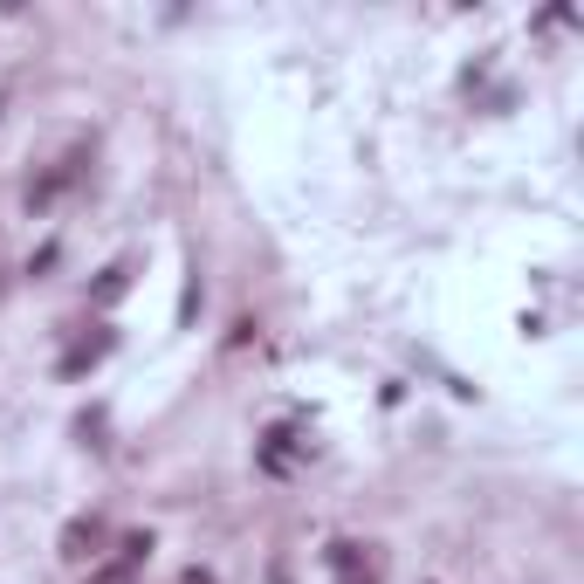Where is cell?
<instances>
[{"label":"cell","instance_id":"1","mask_svg":"<svg viewBox=\"0 0 584 584\" xmlns=\"http://www.w3.org/2000/svg\"><path fill=\"white\" fill-rule=\"evenodd\" d=\"M62 543H69V557H97L104 530H97V523H69V536H62Z\"/></svg>","mask_w":584,"mask_h":584}]
</instances>
